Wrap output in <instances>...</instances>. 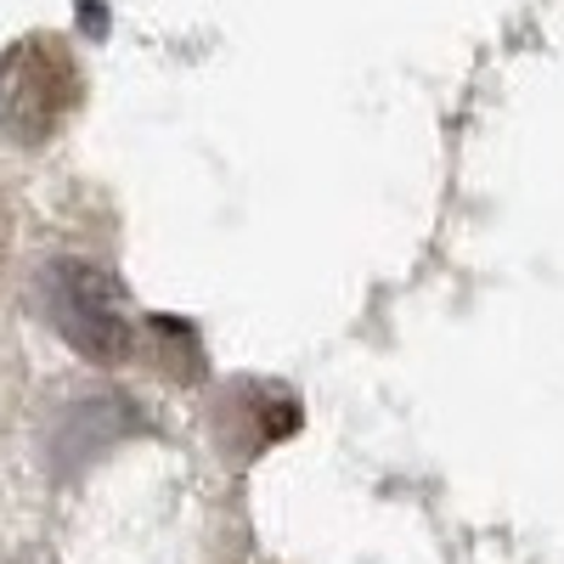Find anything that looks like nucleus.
<instances>
[{
	"mask_svg": "<svg viewBox=\"0 0 564 564\" xmlns=\"http://www.w3.org/2000/svg\"><path fill=\"white\" fill-rule=\"evenodd\" d=\"M40 311L85 361H130L135 356V322L124 305L119 276L90 260H52L40 271Z\"/></svg>",
	"mask_w": 564,
	"mask_h": 564,
	"instance_id": "nucleus-2",
	"label": "nucleus"
},
{
	"mask_svg": "<svg viewBox=\"0 0 564 564\" xmlns=\"http://www.w3.org/2000/svg\"><path fill=\"white\" fill-rule=\"evenodd\" d=\"M300 430V401L282 384H231L215 401V435L226 446V457L249 463L254 452L289 441Z\"/></svg>",
	"mask_w": 564,
	"mask_h": 564,
	"instance_id": "nucleus-3",
	"label": "nucleus"
},
{
	"mask_svg": "<svg viewBox=\"0 0 564 564\" xmlns=\"http://www.w3.org/2000/svg\"><path fill=\"white\" fill-rule=\"evenodd\" d=\"M85 102L74 45L57 34H23L0 52V135L18 148H45Z\"/></svg>",
	"mask_w": 564,
	"mask_h": 564,
	"instance_id": "nucleus-1",
	"label": "nucleus"
}]
</instances>
